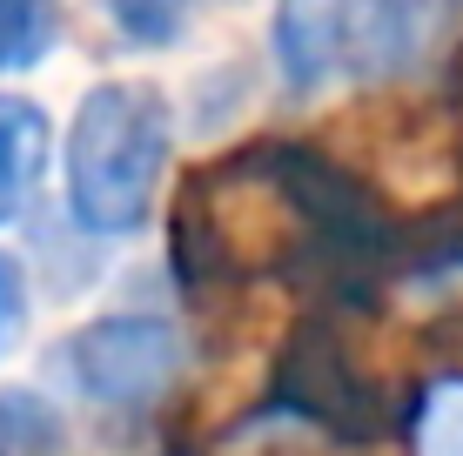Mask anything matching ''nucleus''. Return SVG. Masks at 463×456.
<instances>
[{"label": "nucleus", "mask_w": 463, "mask_h": 456, "mask_svg": "<svg viewBox=\"0 0 463 456\" xmlns=\"http://www.w3.org/2000/svg\"><path fill=\"white\" fill-rule=\"evenodd\" d=\"M175 154V107L148 81H101L81 94L61 141V201L88 242L141 235Z\"/></svg>", "instance_id": "2"}, {"label": "nucleus", "mask_w": 463, "mask_h": 456, "mask_svg": "<svg viewBox=\"0 0 463 456\" xmlns=\"http://www.w3.org/2000/svg\"><path fill=\"white\" fill-rule=\"evenodd\" d=\"M54 369L68 376L74 396L101 410H155L188 369L182 329L155 309H115V316L81 322L54 349Z\"/></svg>", "instance_id": "4"}, {"label": "nucleus", "mask_w": 463, "mask_h": 456, "mask_svg": "<svg viewBox=\"0 0 463 456\" xmlns=\"http://www.w3.org/2000/svg\"><path fill=\"white\" fill-rule=\"evenodd\" d=\"M463 41V0H276L269 60L289 94L383 88Z\"/></svg>", "instance_id": "1"}, {"label": "nucleus", "mask_w": 463, "mask_h": 456, "mask_svg": "<svg viewBox=\"0 0 463 456\" xmlns=\"http://www.w3.org/2000/svg\"><path fill=\"white\" fill-rule=\"evenodd\" d=\"M61 47V0H0V74H34Z\"/></svg>", "instance_id": "7"}, {"label": "nucleus", "mask_w": 463, "mask_h": 456, "mask_svg": "<svg viewBox=\"0 0 463 456\" xmlns=\"http://www.w3.org/2000/svg\"><path fill=\"white\" fill-rule=\"evenodd\" d=\"M0 456H68V416L41 389H0Z\"/></svg>", "instance_id": "6"}, {"label": "nucleus", "mask_w": 463, "mask_h": 456, "mask_svg": "<svg viewBox=\"0 0 463 456\" xmlns=\"http://www.w3.org/2000/svg\"><path fill=\"white\" fill-rule=\"evenodd\" d=\"M417 456H463V376H437L410 410Z\"/></svg>", "instance_id": "9"}, {"label": "nucleus", "mask_w": 463, "mask_h": 456, "mask_svg": "<svg viewBox=\"0 0 463 456\" xmlns=\"http://www.w3.org/2000/svg\"><path fill=\"white\" fill-rule=\"evenodd\" d=\"M47 154H54V121L27 94H0V228L21 222L41 195Z\"/></svg>", "instance_id": "5"}, {"label": "nucleus", "mask_w": 463, "mask_h": 456, "mask_svg": "<svg viewBox=\"0 0 463 456\" xmlns=\"http://www.w3.org/2000/svg\"><path fill=\"white\" fill-rule=\"evenodd\" d=\"M21 322H27V269H21L14 248H0V356L14 349Z\"/></svg>", "instance_id": "10"}, {"label": "nucleus", "mask_w": 463, "mask_h": 456, "mask_svg": "<svg viewBox=\"0 0 463 456\" xmlns=\"http://www.w3.org/2000/svg\"><path fill=\"white\" fill-rule=\"evenodd\" d=\"M108 14V27L128 41V47H175L188 34V14L195 0H94Z\"/></svg>", "instance_id": "8"}, {"label": "nucleus", "mask_w": 463, "mask_h": 456, "mask_svg": "<svg viewBox=\"0 0 463 456\" xmlns=\"http://www.w3.org/2000/svg\"><path fill=\"white\" fill-rule=\"evenodd\" d=\"M269 416L343 450H370L396 430L390 383L356 342V309L316 302L289 329V342L276 349V369H269Z\"/></svg>", "instance_id": "3"}]
</instances>
